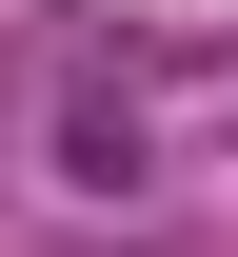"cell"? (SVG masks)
<instances>
[{"label":"cell","instance_id":"obj_1","mask_svg":"<svg viewBox=\"0 0 238 257\" xmlns=\"http://www.w3.org/2000/svg\"><path fill=\"white\" fill-rule=\"evenodd\" d=\"M60 178H80V198H139V119H100V99H80V119H60Z\"/></svg>","mask_w":238,"mask_h":257}]
</instances>
